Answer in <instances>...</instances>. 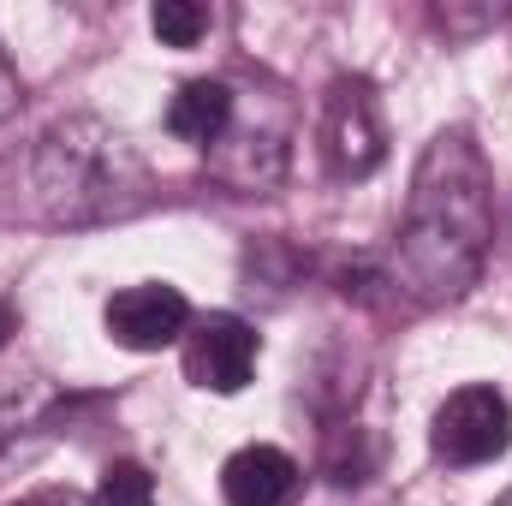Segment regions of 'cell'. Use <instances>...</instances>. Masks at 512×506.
Wrapping results in <instances>:
<instances>
[{"label":"cell","mask_w":512,"mask_h":506,"mask_svg":"<svg viewBox=\"0 0 512 506\" xmlns=\"http://www.w3.org/2000/svg\"><path fill=\"white\" fill-rule=\"evenodd\" d=\"M30 185L54 227H108L149 203V161L120 126L66 114L36 137Z\"/></svg>","instance_id":"obj_1"},{"label":"cell","mask_w":512,"mask_h":506,"mask_svg":"<svg viewBox=\"0 0 512 506\" xmlns=\"http://www.w3.org/2000/svg\"><path fill=\"white\" fill-rule=\"evenodd\" d=\"M483 256H489V245H477L471 233L429 221V215H405V227L393 233L376 274L387 292H399L411 304H459L477 286Z\"/></svg>","instance_id":"obj_2"},{"label":"cell","mask_w":512,"mask_h":506,"mask_svg":"<svg viewBox=\"0 0 512 506\" xmlns=\"http://www.w3.org/2000/svg\"><path fill=\"white\" fill-rule=\"evenodd\" d=\"M405 215H435V221H447V227H459L483 245L495 239V173H489L471 131L453 126L423 149V161L411 173Z\"/></svg>","instance_id":"obj_3"},{"label":"cell","mask_w":512,"mask_h":506,"mask_svg":"<svg viewBox=\"0 0 512 506\" xmlns=\"http://www.w3.org/2000/svg\"><path fill=\"white\" fill-rule=\"evenodd\" d=\"M209 173L233 191H274L292 167V108L280 102V90H245L233 102V126L221 131V143L203 155Z\"/></svg>","instance_id":"obj_4"},{"label":"cell","mask_w":512,"mask_h":506,"mask_svg":"<svg viewBox=\"0 0 512 506\" xmlns=\"http://www.w3.org/2000/svg\"><path fill=\"white\" fill-rule=\"evenodd\" d=\"M512 447V399L495 381H465L453 387L435 417H429V453L447 465V471H477V465H495Z\"/></svg>","instance_id":"obj_5"},{"label":"cell","mask_w":512,"mask_h":506,"mask_svg":"<svg viewBox=\"0 0 512 506\" xmlns=\"http://www.w3.org/2000/svg\"><path fill=\"white\" fill-rule=\"evenodd\" d=\"M322 155L340 179H370L387 161V126L364 78H334L322 102Z\"/></svg>","instance_id":"obj_6"},{"label":"cell","mask_w":512,"mask_h":506,"mask_svg":"<svg viewBox=\"0 0 512 506\" xmlns=\"http://www.w3.org/2000/svg\"><path fill=\"white\" fill-rule=\"evenodd\" d=\"M256 358H262V334H256L245 316H233V310L197 316V322L185 328V352H179L185 381L203 387V393H221V399L251 387Z\"/></svg>","instance_id":"obj_7"},{"label":"cell","mask_w":512,"mask_h":506,"mask_svg":"<svg viewBox=\"0 0 512 506\" xmlns=\"http://www.w3.org/2000/svg\"><path fill=\"white\" fill-rule=\"evenodd\" d=\"M102 328L114 346L126 352H161L173 340H185L191 328V298L167 280H137V286H120L108 304H102Z\"/></svg>","instance_id":"obj_8"},{"label":"cell","mask_w":512,"mask_h":506,"mask_svg":"<svg viewBox=\"0 0 512 506\" xmlns=\"http://www.w3.org/2000/svg\"><path fill=\"white\" fill-rule=\"evenodd\" d=\"M304 489V471L292 453L268 447V441H251L239 447L227 465H221V501L227 506H292Z\"/></svg>","instance_id":"obj_9"},{"label":"cell","mask_w":512,"mask_h":506,"mask_svg":"<svg viewBox=\"0 0 512 506\" xmlns=\"http://www.w3.org/2000/svg\"><path fill=\"white\" fill-rule=\"evenodd\" d=\"M233 102H239V84L233 78H191L179 84V96L167 102V131L191 149H215L221 131L233 126Z\"/></svg>","instance_id":"obj_10"},{"label":"cell","mask_w":512,"mask_h":506,"mask_svg":"<svg viewBox=\"0 0 512 506\" xmlns=\"http://www.w3.org/2000/svg\"><path fill=\"white\" fill-rule=\"evenodd\" d=\"M149 30L161 36V48H197L209 30H215V12L203 0H161L149 12Z\"/></svg>","instance_id":"obj_11"},{"label":"cell","mask_w":512,"mask_h":506,"mask_svg":"<svg viewBox=\"0 0 512 506\" xmlns=\"http://www.w3.org/2000/svg\"><path fill=\"white\" fill-rule=\"evenodd\" d=\"M102 506H155V477L137 459H114L102 471Z\"/></svg>","instance_id":"obj_12"},{"label":"cell","mask_w":512,"mask_h":506,"mask_svg":"<svg viewBox=\"0 0 512 506\" xmlns=\"http://www.w3.org/2000/svg\"><path fill=\"white\" fill-rule=\"evenodd\" d=\"M6 506H96L84 489H66V483H48V489H30V495H18V501Z\"/></svg>","instance_id":"obj_13"},{"label":"cell","mask_w":512,"mask_h":506,"mask_svg":"<svg viewBox=\"0 0 512 506\" xmlns=\"http://www.w3.org/2000/svg\"><path fill=\"white\" fill-rule=\"evenodd\" d=\"M18 108H24V84H18V72L0 60V126H12V120H18Z\"/></svg>","instance_id":"obj_14"},{"label":"cell","mask_w":512,"mask_h":506,"mask_svg":"<svg viewBox=\"0 0 512 506\" xmlns=\"http://www.w3.org/2000/svg\"><path fill=\"white\" fill-rule=\"evenodd\" d=\"M6 340H12V310L0 304V346H6Z\"/></svg>","instance_id":"obj_15"},{"label":"cell","mask_w":512,"mask_h":506,"mask_svg":"<svg viewBox=\"0 0 512 506\" xmlns=\"http://www.w3.org/2000/svg\"><path fill=\"white\" fill-rule=\"evenodd\" d=\"M495 506H512V489H507V495H501V501H495Z\"/></svg>","instance_id":"obj_16"}]
</instances>
